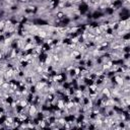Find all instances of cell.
Instances as JSON below:
<instances>
[{
  "instance_id": "cell-4",
  "label": "cell",
  "mask_w": 130,
  "mask_h": 130,
  "mask_svg": "<svg viewBox=\"0 0 130 130\" xmlns=\"http://www.w3.org/2000/svg\"><path fill=\"white\" fill-rule=\"evenodd\" d=\"M125 61H129L130 59V53H122V56H121Z\"/></svg>"
},
{
  "instance_id": "cell-3",
  "label": "cell",
  "mask_w": 130,
  "mask_h": 130,
  "mask_svg": "<svg viewBox=\"0 0 130 130\" xmlns=\"http://www.w3.org/2000/svg\"><path fill=\"white\" fill-rule=\"evenodd\" d=\"M27 90H28V92L34 93V94H36V93L39 92V90H38V88H37V86H36V83H32V84L28 85V86H27Z\"/></svg>"
},
{
  "instance_id": "cell-2",
  "label": "cell",
  "mask_w": 130,
  "mask_h": 130,
  "mask_svg": "<svg viewBox=\"0 0 130 130\" xmlns=\"http://www.w3.org/2000/svg\"><path fill=\"white\" fill-rule=\"evenodd\" d=\"M105 13L104 11L100 10V9H94L93 11H91V19L92 20H101L102 18H105Z\"/></svg>"
},
{
  "instance_id": "cell-1",
  "label": "cell",
  "mask_w": 130,
  "mask_h": 130,
  "mask_svg": "<svg viewBox=\"0 0 130 130\" xmlns=\"http://www.w3.org/2000/svg\"><path fill=\"white\" fill-rule=\"evenodd\" d=\"M90 9V6H89V3L88 2H85V1H80L77 5H76V10L77 12L82 16L84 14H86Z\"/></svg>"
}]
</instances>
